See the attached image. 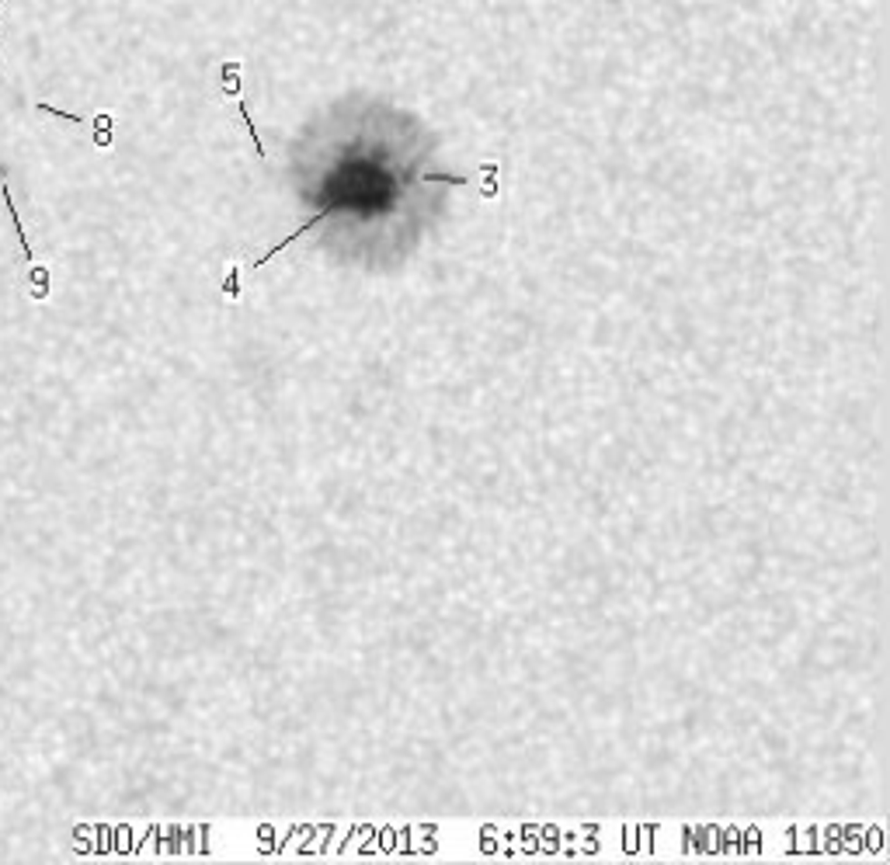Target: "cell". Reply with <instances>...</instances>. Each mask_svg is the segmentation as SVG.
I'll list each match as a JSON object with an SVG mask.
<instances>
[{"label": "cell", "mask_w": 890, "mask_h": 865, "mask_svg": "<svg viewBox=\"0 0 890 865\" xmlns=\"http://www.w3.org/2000/svg\"><path fill=\"white\" fill-rule=\"evenodd\" d=\"M4 202H7V213H11V223H15V234H18V240H21V251H25V257L32 261V247H28V236H25V230H21L18 209H15V195H11V188H7V184H4Z\"/></svg>", "instance_id": "1"}]
</instances>
